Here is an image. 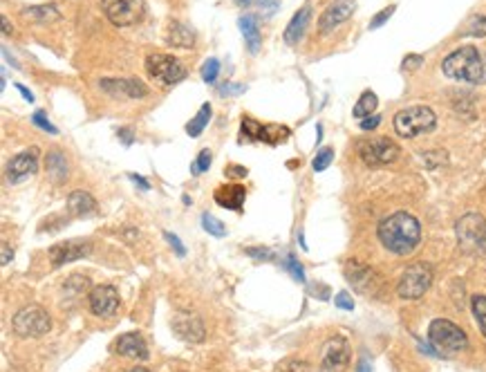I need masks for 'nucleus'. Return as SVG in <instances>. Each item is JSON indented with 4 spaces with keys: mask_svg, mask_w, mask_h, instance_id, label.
<instances>
[{
    "mask_svg": "<svg viewBox=\"0 0 486 372\" xmlns=\"http://www.w3.org/2000/svg\"><path fill=\"white\" fill-rule=\"evenodd\" d=\"M379 240L397 256H408L422 243V224L405 211H397L379 222Z\"/></svg>",
    "mask_w": 486,
    "mask_h": 372,
    "instance_id": "nucleus-1",
    "label": "nucleus"
},
{
    "mask_svg": "<svg viewBox=\"0 0 486 372\" xmlns=\"http://www.w3.org/2000/svg\"><path fill=\"white\" fill-rule=\"evenodd\" d=\"M441 72L453 79V81H462V83H484L486 81V65L482 61V54L478 47L464 45L455 52H451L449 57L441 61Z\"/></svg>",
    "mask_w": 486,
    "mask_h": 372,
    "instance_id": "nucleus-2",
    "label": "nucleus"
},
{
    "mask_svg": "<svg viewBox=\"0 0 486 372\" xmlns=\"http://www.w3.org/2000/svg\"><path fill=\"white\" fill-rule=\"evenodd\" d=\"M428 341L437 356H453L468 348V337L464 335V330L449 318H435L428 325Z\"/></svg>",
    "mask_w": 486,
    "mask_h": 372,
    "instance_id": "nucleus-3",
    "label": "nucleus"
},
{
    "mask_svg": "<svg viewBox=\"0 0 486 372\" xmlns=\"http://www.w3.org/2000/svg\"><path fill=\"white\" fill-rule=\"evenodd\" d=\"M435 126H437V115L428 105H410V108H403L395 115V130L399 137L405 139L432 132Z\"/></svg>",
    "mask_w": 486,
    "mask_h": 372,
    "instance_id": "nucleus-4",
    "label": "nucleus"
},
{
    "mask_svg": "<svg viewBox=\"0 0 486 372\" xmlns=\"http://www.w3.org/2000/svg\"><path fill=\"white\" fill-rule=\"evenodd\" d=\"M457 243L466 254H486V218L468 214L455 224Z\"/></svg>",
    "mask_w": 486,
    "mask_h": 372,
    "instance_id": "nucleus-5",
    "label": "nucleus"
},
{
    "mask_svg": "<svg viewBox=\"0 0 486 372\" xmlns=\"http://www.w3.org/2000/svg\"><path fill=\"white\" fill-rule=\"evenodd\" d=\"M432 285V267L428 262H413L410 267H405L399 285H397V294L405 301H417L422 298L428 287Z\"/></svg>",
    "mask_w": 486,
    "mask_h": 372,
    "instance_id": "nucleus-6",
    "label": "nucleus"
},
{
    "mask_svg": "<svg viewBox=\"0 0 486 372\" xmlns=\"http://www.w3.org/2000/svg\"><path fill=\"white\" fill-rule=\"evenodd\" d=\"M11 327L18 337L23 339H36V337H43L49 332L52 321L43 308H38V305H28V308H23L14 314L11 318Z\"/></svg>",
    "mask_w": 486,
    "mask_h": 372,
    "instance_id": "nucleus-7",
    "label": "nucleus"
},
{
    "mask_svg": "<svg viewBox=\"0 0 486 372\" xmlns=\"http://www.w3.org/2000/svg\"><path fill=\"white\" fill-rule=\"evenodd\" d=\"M146 72L160 86H175L186 79V68L170 54H150L146 59Z\"/></svg>",
    "mask_w": 486,
    "mask_h": 372,
    "instance_id": "nucleus-8",
    "label": "nucleus"
},
{
    "mask_svg": "<svg viewBox=\"0 0 486 372\" xmlns=\"http://www.w3.org/2000/svg\"><path fill=\"white\" fill-rule=\"evenodd\" d=\"M103 11L117 28H130L137 25L146 14V3L143 0H101Z\"/></svg>",
    "mask_w": 486,
    "mask_h": 372,
    "instance_id": "nucleus-9",
    "label": "nucleus"
},
{
    "mask_svg": "<svg viewBox=\"0 0 486 372\" xmlns=\"http://www.w3.org/2000/svg\"><path fill=\"white\" fill-rule=\"evenodd\" d=\"M359 155L367 166H384L399 157V146L388 137H372L359 141Z\"/></svg>",
    "mask_w": 486,
    "mask_h": 372,
    "instance_id": "nucleus-10",
    "label": "nucleus"
},
{
    "mask_svg": "<svg viewBox=\"0 0 486 372\" xmlns=\"http://www.w3.org/2000/svg\"><path fill=\"white\" fill-rule=\"evenodd\" d=\"M350 343L343 337H332L325 341L321 352V372H345L350 366Z\"/></svg>",
    "mask_w": 486,
    "mask_h": 372,
    "instance_id": "nucleus-11",
    "label": "nucleus"
},
{
    "mask_svg": "<svg viewBox=\"0 0 486 372\" xmlns=\"http://www.w3.org/2000/svg\"><path fill=\"white\" fill-rule=\"evenodd\" d=\"M99 88L112 99H143L148 95L146 83L139 81V79H135V76H126V79L108 76V79H101Z\"/></svg>",
    "mask_w": 486,
    "mask_h": 372,
    "instance_id": "nucleus-12",
    "label": "nucleus"
},
{
    "mask_svg": "<svg viewBox=\"0 0 486 372\" xmlns=\"http://www.w3.org/2000/svg\"><path fill=\"white\" fill-rule=\"evenodd\" d=\"M242 137L240 141H262V144H269V146H275L280 144L285 137H287V128L283 126H271V124H258L256 119H242Z\"/></svg>",
    "mask_w": 486,
    "mask_h": 372,
    "instance_id": "nucleus-13",
    "label": "nucleus"
},
{
    "mask_svg": "<svg viewBox=\"0 0 486 372\" xmlns=\"http://www.w3.org/2000/svg\"><path fill=\"white\" fill-rule=\"evenodd\" d=\"M38 170V149H28L18 155H14L7 164V178L9 182H25L30 180L34 173Z\"/></svg>",
    "mask_w": 486,
    "mask_h": 372,
    "instance_id": "nucleus-14",
    "label": "nucleus"
},
{
    "mask_svg": "<svg viewBox=\"0 0 486 372\" xmlns=\"http://www.w3.org/2000/svg\"><path fill=\"white\" fill-rule=\"evenodd\" d=\"M92 251V245L90 240H65V243H59L54 247H49V260L54 267H59V265H65V262H74L78 258H85L90 256Z\"/></svg>",
    "mask_w": 486,
    "mask_h": 372,
    "instance_id": "nucleus-15",
    "label": "nucleus"
},
{
    "mask_svg": "<svg viewBox=\"0 0 486 372\" xmlns=\"http://www.w3.org/2000/svg\"><path fill=\"white\" fill-rule=\"evenodd\" d=\"M354 9H357V3H354V0H334V3L327 7L319 18L321 34H330L332 30H336L340 23H345L354 14Z\"/></svg>",
    "mask_w": 486,
    "mask_h": 372,
    "instance_id": "nucleus-16",
    "label": "nucleus"
},
{
    "mask_svg": "<svg viewBox=\"0 0 486 372\" xmlns=\"http://www.w3.org/2000/svg\"><path fill=\"white\" fill-rule=\"evenodd\" d=\"M90 310L97 316H112L119 310V294L112 285H99L90 291Z\"/></svg>",
    "mask_w": 486,
    "mask_h": 372,
    "instance_id": "nucleus-17",
    "label": "nucleus"
},
{
    "mask_svg": "<svg viewBox=\"0 0 486 372\" xmlns=\"http://www.w3.org/2000/svg\"><path fill=\"white\" fill-rule=\"evenodd\" d=\"M173 330L175 335L184 341L191 343H200L204 339V323L200 321V316L189 314V312H179L173 318Z\"/></svg>",
    "mask_w": 486,
    "mask_h": 372,
    "instance_id": "nucleus-18",
    "label": "nucleus"
},
{
    "mask_svg": "<svg viewBox=\"0 0 486 372\" xmlns=\"http://www.w3.org/2000/svg\"><path fill=\"white\" fill-rule=\"evenodd\" d=\"M117 352L128 359H137V361H146L148 359V345L137 332H128L117 339Z\"/></svg>",
    "mask_w": 486,
    "mask_h": 372,
    "instance_id": "nucleus-19",
    "label": "nucleus"
},
{
    "mask_svg": "<svg viewBox=\"0 0 486 372\" xmlns=\"http://www.w3.org/2000/svg\"><path fill=\"white\" fill-rule=\"evenodd\" d=\"M213 197H215V202L220 207L231 209V211H240L242 204H244L247 191H244V186H240V184H225V186H218Z\"/></svg>",
    "mask_w": 486,
    "mask_h": 372,
    "instance_id": "nucleus-20",
    "label": "nucleus"
},
{
    "mask_svg": "<svg viewBox=\"0 0 486 372\" xmlns=\"http://www.w3.org/2000/svg\"><path fill=\"white\" fill-rule=\"evenodd\" d=\"M309 21H312V7L307 5V7H303V9H298L296 14L292 16V21H289V25L285 28V34H283L285 43L296 45V43L300 41V38H303V34H305V30H307Z\"/></svg>",
    "mask_w": 486,
    "mask_h": 372,
    "instance_id": "nucleus-21",
    "label": "nucleus"
},
{
    "mask_svg": "<svg viewBox=\"0 0 486 372\" xmlns=\"http://www.w3.org/2000/svg\"><path fill=\"white\" fill-rule=\"evenodd\" d=\"M166 43L173 45V47H184V50H191L195 45V34L191 28H186L184 23H170L168 25V32H166Z\"/></svg>",
    "mask_w": 486,
    "mask_h": 372,
    "instance_id": "nucleus-22",
    "label": "nucleus"
},
{
    "mask_svg": "<svg viewBox=\"0 0 486 372\" xmlns=\"http://www.w3.org/2000/svg\"><path fill=\"white\" fill-rule=\"evenodd\" d=\"M95 209H97V202H95V197H92L90 193H85V191L70 193V197H68V214L70 216L81 218V216L92 214Z\"/></svg>",
    "mask_w": 486,
    "mask_h": 372,
    "instance_id": "nucleus-23",
    "label": "nucleus"
},
{
    "mask_svg": "<svg viewBox=\"0 0 486 372\" xmlns=\"http://www.w3.org/2000/svg\"><path fill=\"white\" fill-rule=\"evenodd\" d=\"M238 25H240V32L244 36V43H247L249 52H251V54H256V52L260 50V28H258L256 16L247 14V16H242L238 21Z\"/></svg>",
    "mask_w": 486,
    "mask_h": 372,
    "instance_id": "nucleus-24",
    "label": "nucleus"
},
{
    "mask_svg": "<svg viewBox=\"0 0 486 372\" xmlns=\"http://www.w3.org/2000/svg\"><path fill=\"white\" fill-rule=\"evenodd\" d=\"M45 166H47V178L52 182H63L65 178H68V162H65V155L54 149L47 153V159H45Z\"/></svg>",
    "mask_w": 486,
    "mask_h": 372,
    "instance_id": "nucleus-25",
    "label": "nucleus"
},
{
    "mask_svg": "<svg viewBox=\"0 0 486 372\" xmlns=\"http://www.w3.org/2000/svg\"><path fill=\"white\" fill-rule=\"evenodd\" d=\"M345 278L357 289H365V285L372 281V269L359 260H350L348 267H345Z\"/></svg>",
    "mask_w": 486,
    "mask_h": 372,
    "instance_id": "nucleus-26",
    "label": "nucleus"
},
{
    "mask_svg": "<svg viewBox=\"0 0 486 372\" xmlns=\"http://www.w3.org/2000/svg\"><path fill=\"white\" fill-rule=\"evenodd\" d=\"M211 103H204L202 108H200V112L195 115L191 122H189V126H186V132H189V137H200L202 132H204V128H206V124L211 122Z\"/></svg>",
    "mask_w": 486,
    "mask_h": 372,
    "instance_id": "nucleus-27",
    "label": "nucleus"
},
{
    "mask_svg": "<svg viewBox=\"0 0 486 372\" xmlns=\"http://www.w3.org/2000/svg\"><path fill=\"white\" fill-rule=\"evenodd\" d=\"M377 105H379V99H377V95H374L372 90H365L363 95L359 97L357 105H354V117H357L359 122H361V119H365V117L374 115Z\"/></svg>",
    "mask_w": 486,
    "mask_h": 372,
    "instance_id": "nucleus-28",
    "label": "nucleus"
},
{
    "mask_svg": "<svg viewBox=\"0 0 486 372\" xmlns=\"http://www.w3.org/2000/svg\"><path fill=\"white\" fill-rule=\"evenodd\" d=\"M470 308H473V316H475V321H478V325L482 330V335L486 337V296L484 294L473 296Z\"/></svg>",
    "mask_w": 486,
    "mask_h": 372,
    "instance_id": "nucleus-29",
    "label": "nucleus"
},
{
    "mask_svg": "<svg viewBox=\"0 0 486 372\" xmlns=\"http://www.w3.org/2000/svg\"><path fill=\"white\" fill-rule=\"evenodd\" d=\"M462 36H475V38L486 36V16H473L462 30Z\"/></svg>",
    "mask_w": 486,
    "mask_h": 372,
    "instance_id": "nucleus-30",
    "label": "nucleus"
},
{
    "mask_svg": "<svg viewBox=\"0 0 486 372\" xmlns=\"http://www.w3.org/2000/svg\"><path fill=\"white\" fill-rule=\"evenodd\" d=\"M23 14H25V16H30V18L41 21V23L57 21V18H59V11H57L54 7H32V9H25Z\"/></svg>",
    "mask_w": 486,
    "mask_h": 372,
    "instance_id": "nucleus-31",
    "label": "nucleus"
},
{
    "mask_svg": "<svg viewBox=\"0 0 486 372\" xmlns=\"http://www.w3.org/2000/svg\"><path fill=\"white\" fill-rule=\"evenodd\" d=\"M202 227H204V231H208V233L215 236V238H222V236L227 233V227H225V224H222L218 218L208 216V214H202Z\"/></svg>",
    "mask_w": 486,
    "mask_h": 372,
    "instance_id": "nucleus-32",
    "label": "nucleus"
},
{
    "mask_svg": "<svg viewBox=\"0 0 486 372\" xmlns=\"http://www.w3.org/2000/svg\"><path fill=\"white\" fill-rule=\"evenodd\" d=\"M285 269L294 276V281L305 283V269H303V265L296 260V256H292V254L285 256Z\"/></svg>",
    "mask_w": 486,
    "mask_h": 372,
    "instance_id": "nucleus-33",
    "label": "nucleus"
},
{
    "mask_svg": "<svg viewBox=\"0 0 486 372\" xmlns=\"http://www.w3.org/2000/svg\"><path fill=\"white\" fill-rule=\"evenodd\" d=\"M211 151L208 149H204V151H200V155H198V159H195V162L191 164V173L193 175H202L204 170H208V166H211Z\"/></svg>",
    "mask_w": 486,
    "mask_h": 372,
    "instance_id": "nucleus-34",
    "label": "nucleus"
},
{
    "mask_svg": "<svg viewBox=\"0 0 486 372\" xmlns=\"http://www.w3.org/2000/svg\"><path fill=\"white\" fill-rule=\"evenodd\" d=\"M332 159H334V151H332V149H321V151L316 153V157H314L312 168L316 170V173H321V170H325L327 166L332 164Z\"/></svg>",
    "mask_w": 486,
    "mask_h": 372,
    "instance_id": "nucleus-35",
    "label": "nucleus"
},
{
    "mask_svg": "<svg viewBox=\"0 0 486 372\" xmlns=\"http://www.w3.org/2000/svg\"><path fill=\"white\" fill-rule=\"evenodd\" d=\"M235 5L240 7H260V9H267V14H273L278 3L275 0H235Z\"/></svg>",
    "mask_w": 486,
    "mask_h": 372,
    "instance_id": "nucleus-36",
    "label": "nucleus"
},
{
    "mask_svg": "<svg viewBox=\"0 0 486 372\" xmlns=\"http://www.w3.org/2000/svg\"><path fill=\"white\" fill-rule=\"evenodd\" d=\"M218 72H220V63H218V59H208V61L202 65V79H204L206 83H215Z\"/></svg>",
    "mask_w": 486,
    "mask_h": 372,
    "instance_id": "nucleus-37",
    "label": "nucleus"
},
{
    "mask_svg": "<svg viewBox=\"0 0 486 372\" xmlns=\"http://www.w3.org/2000/svg\"><path fill=\"white\" fill-rule=\"evenodd\" d=\"M32 122L41 128V130H45V132H49V135H57V126L54 124H49V119L45 117V112H41V110H36L34 112V117H32Z\"/></svg>",
    "mask_w": 486,
    "mask_h": 372,
    "instance_id": "nucleus-38",
    "label": "nucleus"
},
{
    "mask_svg": "<svg viewBox=\"0 0 486 372\" xmlns=\"http://www.w3.org/2000/svg\"><path fill=\"white\" fill-rule=\"evenodd\" d=\"M244 254L251 256V258H256V260H265V262L273 258V251L267 249V247H247Z\"/></svg>",
    "mask_w": 486,
    "mask_h": 372,
    "instance_id": "nucleus-39",
    "label": "nucleus"
},
{
    "mask_svg": "<svg viewBox=\"0 0 486 372\" xmlns=\"http://www.w3.org/2000/svg\"><path fill=\"white\" fill-rule=\"evenodd\" d=\"M395 9H397L395 5H390V7H386V9H381L379 14L370 21V30H379L381 25H384V23H386L392 14H395Z\"/></svg>",
    "mask_w": 486,
    "mask_h": 372,
    "instance_id": "nucleus-40",
    "label": "nucleus"
},
{
    "mask_svg": "<svg viewBox=\"0 0 486 372\" xmlns=\"http://www.w3.org/2000/svg\"><path fill=\"white\" fill-rule=\"evenodd\" d=\"M334 305H336L338 310H348V312L354 310V301H352V296L348 294V291H340V294H336Z\"/></svg>",
    "mask_w": 486,
    "mask_h": 372,
    "instance_id": "nucleus-41",
    "label": "nucleus"
},
{
    "mask_svg": "<svg viewBox=\"0 0 486 372\" xmlns=\"http://www.w3.org/2000/svg\"><path fill=\"white\" fill-rule=\"evenodd\" d=\"M164 236H166V240H168V245H170V247H173V249H175V254H177L179 258H184V256H186V249H184V245L179 243V238H177L175 233H168V231H166Z\"/></svg>",
    "mask_w": 486,
    "mask_h": 372,
    "instance_id": "nucleus-42",
    "label": "nucleus"
},
{
    "mask_svg": "<svg viewBox=\"0 0 486 372\" xmlns=\"http://www.w3.org/2000/svg\"><path fill=\"white\" fill-rule=\"evenodd\" d=\"M280 370L283 372H309L305 361H287V364H283Z\"/></svg>",
    "mask_w": 486,
    "mask_h": 372,
    "instance_id": "nucleus-43",
    "label": "nucleus"
},
{
    "mask_svg": "<svg viewBox=\"0 0 486 372\" xmlns=\"http://www.w3.org/2000/svg\"><path fill=\"white\" fill-rule=\"evenodd\" d=\"M379 124H381V117L379 115H370V117H365V119H361V122H359L361 130H374Z\"/></svg>",
    "mask_w": 486,
    "mask_h": 372,
    "instance_id": "nucleus-44",
    "label": "nucleus"
},
{
    "mask_svg": "<svg viewBox=\"0 0 486 372\" xmlns=\"http://www.w3.org/2000/svg\"><path fill=\"white\" fill-rule=\"evenodd\" d=\"M227 178H247V168L244 166H229L225 170Z\"/></svg>",
    "mask_w": 486,
    "mask_h": 372,
    "instance_id": "nucleus-45",
    "label": "nucleus"
},
{
    "mask_svg": "<svg viewBox=\"0 0 486 372\" xmlns=\"http://www.w3.org/2000/svg\"><path fill=\"white\" fill-rule=\"evenodd\" d=\"M422 63H424V57H419V54H410V57H405L403 70H408V68H417V65H422Z\"/></svg>",
    "mask_w": 486,
    "mask_h": 372,
    "instance_id": "nucleus-46",
    "label": "nucleus"
},
{
    "mask_svg": "<svg viewBox=\"0 0 486 372\" xmlns=\"http://www.w3.org/2000/svg\"><path fill=\"white\" fill-rule=\"evenodd\" d=\"M130 180H133L135 184H139V189L141 191H148L150 189V184H148V180L146 178H141V175H137V173H130V175H128Z\"/></svg>",
    "mask_w": 486,
    "mask_h": 372,
    "instance_id": "nucleus-47",
    "label": "nucleus"
},
{
    "mask_svg": "<svg viewBox=\"0 0 486 372\" xmlns=\"http://www.w3.org/2000/svg\"><path fill=\"white\" fill-rule=\"evenodd\" d=\"M119 137H122V141L126 146H130V144H133V139H135L133 130H130V128H119Z\"/></svg>",
    "mask_w": 486,
    "mask_h": 372,
    "instance_id": "nucleus-48",
    "label": "nucleus"
},
{
    "mask_svg": "<svg viewBox=\"0 0 486 372\" xmlns=\"http://www.w3.org/2000/svg\"><path fill=\"white\" fill-rule=\"evenodd\" d=\"M16 90H18V92H20V95L25 97V101H30V103L34 101V95H32V92H30L28 88H25V86H20V83H18V86H16Z\"/></svg>",
    "mask_w": 486,
    "mask_h": 372,
    "instance_id": "nucleus-49",
    "label": "nucleus"
},
{
    "mask_svg": "<svg viewBox=\"0 0 486 372\" xmlns=\"http://www.w3.org/2000/svg\"><path fill=\"white\" fill-rule=\"evenodd\" d=\"M11 260V251H9V245H7V240H3V260H0V262H3V265H7Z\"/></svg>",
    "mask_w": 486,
    "mask_h": 372,
    "instance_id": "nucleus-50",
    "label": "nucleus"
},
{
    "mask_svg": "<svg viewBox=\"0 0 486 372\" xmlns=\"http://www.w3.org/2000/svg\"><path fill=\"white\" fill-rule=\"evenodd\" d=\"M357 372H372L370 364H367V359H361V364H359V370Z\"/></svg>",
    "mask_w": 486,
    "mask_h": 372,
    "instance_id": "nucleus-51",
    "label": "nucleus"
},
{
    "mask_svg": "<svg viewBox=\"0 0 486 372\" xmlns=\"http://www.w3.org/2000/svg\"><path fill=\"white\" fill-rule=\"evenodd\" d=\"M3 32H5V34H9V32H11V28H9V21H7L5 16H3Z\"/></svg>",
    "mask_w": 486,
    "mask_h": 372,
    "instance_id": "nucleus-52",
    "label": "nucleus"
},
{
    "mask_svg": "<svg viewBox=\"0 0 486 372\" xmlns=\"http://www.w3.org/2000/svg\"><path fill=\"white\" fill-rule=\"evenodd\" d=\"M130 372H148L146 368H135V370H130Z\"/></svg>",
    "mask_w": 486,
    "mask_h": 372,
    "instance_id": "nucleus-53",
    "label": "nucleus"
}]
</instances>
